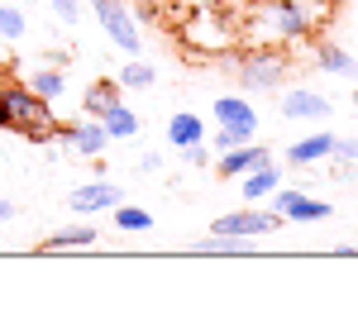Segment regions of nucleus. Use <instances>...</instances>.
Masks as SVG:
<instances>
[{
  "mask_svg": "<svg viewBox=\"0 0 358 334\" xmlns=\"http://www.w3.org/2000/svg\"><path fill=\"white\" fill-rule=\"evenodd\" d=\"M101 129H106V134H120V139H129V134H138V119H134V110L115 106V110L101 115Z\"/></svg>",
  "mask_w": 358,
  "mask_h": 334,
  "instance_id": "17",
  "label": "nucleus"
},
{
  "mask_svg": "<svg viewBox=\"0 0 358 334\" xmlns=\"http://www.w3.org/2000/svg\"><path fill=\"white\" fill-rule=\"evenodd\" d=\"M268 163V148H224L220 158V177H239V172H253V167Z\"/></svg>",
  "mask_w": 358,
  "mask_h": 334,
  "instance_id": "12",
  "label": "nucleus"
},
{
  "mask_svg": "<svg viewBox=\"0 0 358 334\" xmlns=\"http://www.w3.org/2000/svg\"><path fill=\"white\" fill-rule=\"evenodd\" d=\"M282 72H287V57L282 53H248L244 62H239V82H244L248 91H273V86L282 82Z\"/></svg>",
  "mask_w": 358,
  "mask_h": 334,
  "instance_id": "3",
  "label": "nucleus"
},
{
  "mask_svg": "<svg viewBox=\"0 0 358 334\" xmlns=\"http://www.w3.org/2000/svg\"><path fill=\"white\" fill-rule=\"evenodd\" d=\"M273 191H277V167L273 163L253 167L248 182H244V196H248V201H263V196H273Z\"/></svg>",
  "mask_w": 358,
  "mask_h": 334,
  "instance_id": "16",
  "label": "nucleus"
},
{
  "mask_svg": "<svg viewBox=\"0 0 358 334\" xmlns=\"http://www.w3.org/2000/svg\"><path fill=\"white\" fill-rule=\"evenodd\" d=\"M53 10L67 20V24H77V0H53Z\"/></svg>",
  "mask_w": 358,
  "mask_h": 334,
  "instance_id": "24",
  "label": "nucleus"
},
{
  "mask_svg": "<svg viewBox=\"0 0 358 334\" xmlns=\"http://www.w3.org/2000/svg\"><path fill=\"white\" fill-rule=\"evenodd\" d=\"M330 148H334V134H310V139L292 143V148H287V158H292V163H315V158H325Z\"/></svg>",
  "mask_w": 358,
  "mask_h": 334,
  "instance_id": "14",
  "label": "nucleus"
},
{
  "mask_svg": "<svg viewBox=\"0 0 358 334\" xmlns=\"http://www.w3.org/2000/svg\"><path fill=\"white\" fill-rule=\"evenodd\" d=\"M106 205H120V187L110 182H91L72 191V210H106Z\"/></svg>",
  "mask_w": 358,
  "mask_h": 334,
  "instance_id": "7",
  "label": "nucleus"
},
{
  "mask_svg": "<svg viewBox=\"0 0 358 334\" xmlns=\"http://www.w3.org/2000/svg\"><path fill=\"white\" fill-rule=\"evenodd\" d=\"M273 20L282 24V34H287V38H306V34H315V29L306 24V15L292 5V0H273Z\"/></svg>",
  "mask_w": 358,
  "mask_h": 334,
  "instance_id": "13",
  "label": "nucleus"
},
{
  "mask_svg": "<svg viewBox=\"0 0 358 334\" xmlns=\"http://www.w3.org/2000/svg\"><path fill=\"white\" fill-rule=\"evenodd\" d=\"M57 139H67L72 148H77V153H101L110 134H106L101 124H77V129H67V124H57Z\"/></svg>",
  "mask_w": 358,
  "mask_h": 334,
  "instance_id": "9",
  "label": "nucleus"
},
{
  "mask_svg": "<svg viewBox=\"0 0 358 334\" xmlns=\"http://www.w3.org/2000/svg\"><path fill=\"white\" fill-rule=\"evenodd\" d=\"M282 115H292V119H315V115H330V101L315 96V91H292V96L282 101Z\"/></svg>",
  "mask_w": 358,
  "mask_h": 334,
  "instance_id": "10",
  "label": "nucleus"
},
{
  "mask_svg": "<svg viewBox=\"0 0 358 334\" xmlns=\"http://www.w3.org/2000/svg\"><path fill=\"white\" fill-rule=\"evenodd\" d=\"M182 158H187V163H206V148H201V143H187V148H182Z\"/></svg>",
  "mask_w": 358,
  "mask_h": 334,
  "instance_id": "25",
  "label": "nucleus"
},
{
  "mask_svg": "<svg viewBox=\"0 0 358 334\" xmlns=\"http://www.w3.org/2000/svg\"><path fill=\"white\" fill-rule=\"evenodd\" d=\"M0 34H5V38H20V34H24V15H20V5H15V0H5V5H0Z\"/></svg>",
  "mask_w": 358,
  "mask_h": 334,
  "instance_id": "21",
  "label": "nucleus"
},
{
  "mask_svg": "<svg viewBox=\"0 0 358 334\" xmlns=\"http://www.w3.org/2000/svg\"><path fill=\"white\" fill-rule=\"evenodd\" d=\"M29 86H34V91H38L43 101H57L67 82H62V72H53V67H43V72H34V82H29Z\"/></svg>",
  "mask_w": 358,
  "mask_h": 334,
  "instance_id": "20",
  "label": "nucleus"
},
{
  "mask_svg": "<svg viewBox=\"0 0 358 334\" xmlns=\"http://www.w3.org/2000/svg\"><path fill=\"white\" fill-rule=\"evenodd\" d=\"M215 119H220V129L234 143H248L253 129H258V115L248 110V101H239V96H220L215 101Z\"/></svg>",
  "mask_w": 358,
  "mask_h": 334,
  "instance_id": "4",
  "label": "nucleus"
},
{
  "mask_svg": "<svg viewBox=\"0 0 358 334\" xmlns=\"http://www.w3.org/2000/svg\"><path fill=\"white\" fill-rule=\"evenodd\" d=\"M315 57H320V67H325V72H334V77H358V62L344 53V48H334V43H320V48H315Z\"/></svg>",
  "mask_w": 358,
  "mask_h": 334,
  "instance_id": "15",
  "label": "nucleus"
},
{
  "mask_svg": "<svg viewBox=\"0 0 358 334\" xmlns=\"http://www.w3.org/2000/svg\"><path fill=\"white\" fill-rule=\"evenodd\" d=\"M0 129H10V115H5V101H0Z\"/></svg>",
  "mask_w": 358,
  "mask_h": 334,
  "instance_id": "26",
  "label": "nucleus"
},
{
  "mask_svg": "<svg viewBox=\"0 0 358 334\" xmlns=\"http://www.w3.org/2000/svg\"><path fill=\"white\" fill-rule=\"evenodd\" d=\"M354 101H358V96H354Z\"/></svg>",
  "mask_w": 358,
  "mask_h": 334,
  "instance_id": "28",
  "label": "nucleus"
},
{
  "mask_svg": "<svg viewBox=\"0 0 358 334\" xmlns=\"http://www.w3.org/2000/svg\"><path fill=\"white\" fill-rule=\"evenodd\" d=\"M330 153H334V158H344V163H354V158H358V139H334Z\"/></svg>",
  "mask_w": 358,
  "mask_h": 334,
  "instance_id": "23",
  "label": "nucleus"
},
{
  "mask_svg": "<svg viewBox=\"0 0 358 334\" xmlns=\"http://www.w3.org/2000/svg\"><path fill=\"white\" fill-rule=\"evenodd\" d=\"M120 86H134V91L153 86V67H148V62H129V67L120 72Z\"/></svg>",
  "mask_w": 358,
  "mask_h": 334,
  "instance_id": "22",
  "label": "nucleus"
},
{
  "mask_svg": "<svg viewBox=\"0 0 358 334\" xmlns=\"http://www.w3.org/2000/svg\"><path fill=\"white\" fill-rule=\"evenodd\" d=\"M10 215H15V210H10V205H5V201H0V220H10Z\"/></svg>",
  "mask_w": 358,
  "mask_h": 334,
  "instance_id": "27",
  "label": "nucleus"
},
{
  "mask_svg": "<svg viewBox=\"0 0 358 334\" xmlns=\"http://www.w3.org/2000/svg\"><path fill=\"white\" fill-rule=\"evenodd\" d=\"M273 210L282 215V220H325V215H330V205H325V201H310V196L292 191V187L273 191Z\"/></svg>",
  "mask_w": 358,
  "mask_h": 334,
  "instance_id": "6",
  "label": "nucleus"
},
{
  "mask_svg": "<svg viewBox=\"0 0 358 334\" xmlns=\"http://www.w3.org/2000/svg\"><path fill=\"white\" fill-rule=\"evenodd\" d=\"M201 139H206V129H201V119L192 110H177L167 119V143L172 148H187V143H201Z\"/></svg>",
  "mask_w": 358,
  "mask_h": 334,
  "instance_id": "11",
  "label": "nucleus"
},
{
  "mask_svg": "<svg viewBox=\"0 0 358 334\" xmlns=\"http://www.w3.org/2000/svg\"><path fill=\"white\" fill-rule=\"evenodd\" d=\"M282 224L287 220L277 210H239V215H220L210 229L224 234V239H248V234H268V229H282Z\"/></svg>",
  "mask_w": 358,
  "mask_h": 334,
  "instance_id": "2",
  "label": "nucleus"
},
{
  "mask_svg": "<svg viewBox=\"0 0 358 334\" xmlns=\"http://www.w3.org/2000/svg\"><path fill=\"white\" fill-rule=\"evenodd\" d=\"M115 224H120L124 234H143V229L153 224V215H148V210H138V205H115Z\"/></svg>",
  "mask_w": 358,
  "mask_h": 334,
  "instance_id": "19",
  "label": "nucleus"
},
{
  "mask_svg": "<svg viewBox=\"0 0 358 334\" xmlns=\"http://www.w3.org/2000/svg\"><path fill=\"white\" fill-rule=\"evenodd\" d=\"M82 244H96V229L82 224V229H62V234H48L43 249H82Z\"/></svg>",
  "mask_w": 358,
  "mask_h": 334,
  "instance_id": "18",
  "label": "nucleus"
},
{
  "mask_svg": "<svg viewBox=\"0 0 358 334\" xmlns=\"http://www.w3.org/2000/svg\"><path fill=\"white\" fill-rule=\"evenodd\" d=\"M0 101H5V115H10V129H20L29 143H48V139H57L53 110H48V101H43L34 86L0 82Z\"/></svg>",
  "mask_w": 358,
  "mask_h": 334,
  "instance_id": "1",
  "label": "nucleus"
},
{
  "mask_svg": "<svg viewBox=\"0 0 358 334\" xmlns=\"http://www.w3.org/2000/svg\"><path fill=\"white\" fill-rule=\"evenodd\" d=\"M96 15H101V24H106V34H110L115 43L124 48V53H138L134 20H129V10H124L120 0H96Z\"/></svg>",
  "mask_w": 358,
  "mask_h": 334,
  "instance_id": "5",
  "label": "nucleus"
},
{
  "mask_svg": "<svg viewBox=\"0 0 358 334\" xmlns=\"http://www.w3.org/2000/svg\"><path fill=\"white\" fill-rule=\"evenodd\" d=\"M115 106H120V82L101 77V82L86 86V96H82V110H86V115H96V119H101V115L115 110Z\"/></svg>",
  "mask_w": 358,
  "mask_h": 334,
  "instance_id": "8",
  "label": "nucleus"
}]
</instances>
